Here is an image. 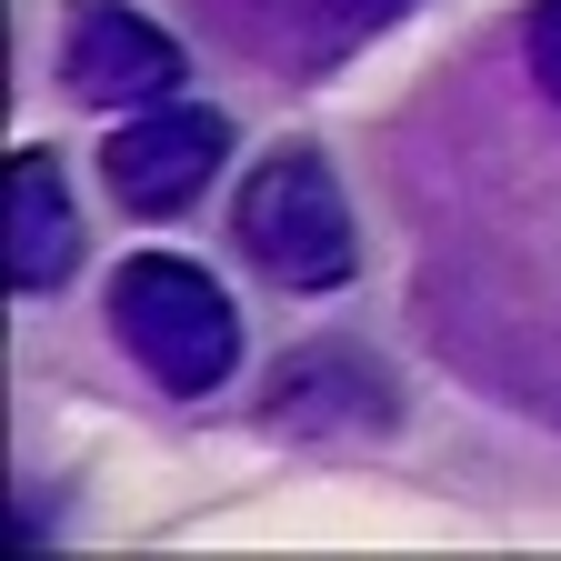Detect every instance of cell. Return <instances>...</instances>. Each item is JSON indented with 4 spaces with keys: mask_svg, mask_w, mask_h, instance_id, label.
<instances>
[{
    "mask_svg": "<svg viewBox=\"0 0 561 561\" xmlns=\"http://www.w3.org/2000/svg\"><path fill=\"white\" fill-rule=\"evenodd\" d=\"M111 321L130 341V362L151 371L161 391H181V401H210L241 371V321L221 301V280H210L201 261H181V251L121 261L111 271Z\"/></svg>",
    "mask_w": 561,
    "mask_h": 561,
    "instance_id": "cell-1",
    "label": "cell"
},
{
    "mask_svg": "<svg viewBox=\"0 0 561 561\" xmlns=\"http://www.w3.org/2000/svg\"><path fill=\"white\" fill-rule=\"evenodd\" d=\"M241 251L280 280V291H341L362 241H351V201L321 151H271L241 181Z\"/></svg>",
    "mask_w": 561,
    "mask_h": 561,
    "instance_id": "cell-2",
    "label": "cell"
},
{
    "mask_svg": "<svg viewBox=\"0 0 561 561\" xmlns=\"http://www.w3.org/2000/svg\"><path fill=\"white\" fill-rule=\"evenodd\" d=\"M221 161H231V121H221V111H191V101H151L140 121H121L111 151H101L111 201L140 210V221H171V210H191Z\"/></svg>",
    "mask_w": 561,
    "mask_h": 561,
    "instance_id": "cell-3",
    "label": "cell"
},
{
    "mask_svg": "<svg viewBox=\"0 0 561 561\" xmlns=\"http://www.w3.org/2000/svg\"><path fill=\"white\" fill-rule=\"evenodd\" d=\"M60 81H70V101L151 111L181 81V41L161 21H140L130 0H70V21H60Z\"/></svg>",
    "mask_w": 561,
    "mask_h": 561,
    "instance_id": "cell-4",
    "label": "cell"
},
{
    "mask_svg": "<svg viewBox=\"0 0 561 561\" xmlns=\"http://www.w3.org/2000/svg\"><path fill=\"white\" fill-rule=\"evenodd\" d=\"M70 261H81V210L60 191V161L21 151L11 161V221H0V271H11V291H50Z\"/></svg>",
    "mask_w": 561,
    "mask_h": 561,
    "instance_id": "cell-5",
    "label": "cell"
},
{
    "mask_svg": "<svg viewBox=\"0 0 561 561\" xmlns=\"http://www.w3.org/2000/svg\"><path fill=\"white\" fill-rule=\"evenodd\" d=\"M522 50H531V81L561 101V0H531V31H522Z\"/></svg>",
    "mask_w": 561,
    "mask_h": 561,
    "instance_id": "cell-6",
    "label": "cell"
}]
</instances>
